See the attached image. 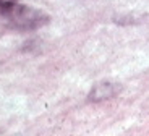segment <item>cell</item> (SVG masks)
Returning <instances> with one entry per match:
<instances>
[{
	"mask_svg": "<svg viewBox=\"0 0 149 136\" xmlns=\"http://www.w3.org/2000/svg\"><path fill=\"white\" fill-rule=\"evenodd\" d=\"M19 0H0V5H11V3H18Z\"/></svg>",
	"mask_w": 149,
	"mask_h": 136,
	"instance_id": "3957f363",
	"label": "cell"
},
{
	"mask_svg": "<svg viewBox=\"0 0 149 136\" xmlns=\"http://www.w3.org/2000/svg\"><path fill=\"white\" fill-rule=\"evenodd\" d=\"M117 92V88L110 83H105V84H97L96 88L91 91V99L93 100H102V99H109Z\"/></svg>",
	"mask_w": 149,
	"mask_h": 136,
	"instance_id": "7a4b0ae2",
	"label": "cell"
},
{
	"mask_svg": "<svg viewBox=\"0 0 149 136\" xmlns=\"http://www.w3.org/2000/svg\"><path fill=\"white\" fill-rule=\"evenodd\" d=\"M49 15L44 10L29 5H0V28L16 33L36 31L49 23Z\"/></svg>",
	"mask_w": 149,
	"mask_h": 136,
	"instance_id": "6da1fadb",
	"label": "cell"
}]
</instances>
